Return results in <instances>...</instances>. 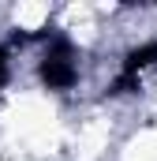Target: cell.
I'll use <instances>...</instances> for the list:
<instances>
[{
	"mask_svg": "<svg viewBox=\"0 0 157 161\" xmlns=\"http://www.w3.org/2000/svg\"><path fill=\"white\" fill-rule=\"evenodd\" d=\"M11 79V56H8V49L0 45V86Z\"/></svg>",
	"mask_w": 157,
	"mask_h": 161,
	"instance_id": "3957f363",
	"label": "cell"
},
{
	"mask_svg": "<svg viewBox=\"0 0 157 161\" xmlns=\"http://www.w3.org/2000/svg\"><path fill=\"white\" fill-rule=\"evenodd\" d=\"M154 64H157V38L135 45V49L123 56V68H120V75H116V82H112L109 94H131V90H138V75H142L146 68H154Z\"/></svg>",
	"mask_w": 157,
	"mask_h": 161,
	"instance_id": "7a4b0ae2",
	"label": "cell"
},
{
	"mask_svg": "<svg viewBox=\"0 0 157 161\" xmlns=\"http://www.w3.org/2000/svg\"><path fill=\"white\" fill-rule=\"evenodd\" d=\"M38 79L45 90H71L78 82V64H75V53L64 38H56L49 45V53L38 60Z\"/></svg>",
	"mask_w": 157,
	"mask_h": 161,
	"instance_id": "6da1fadb",
	"label": "cell"
}]
</instances>
